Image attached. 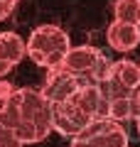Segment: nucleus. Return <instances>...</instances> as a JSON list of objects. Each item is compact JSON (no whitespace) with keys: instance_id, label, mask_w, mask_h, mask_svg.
Returning a JSON list of instances; mask_svg holds the SVG:
<instances>
[{"instance_id":"f257e3e1","label":"nucleus","mask_w":140,"mask_h":147,"mask_svg":"<svg viewBox=\"0 0 140 147\" xmlns=\"http://www.w3.org/2000/svg\"><path fill=\"white\" fill-rule=\"evenodd\" d=\"M0 123L15 132L22 145L42 142L54 130L52 103L47 100L42 88H32V86L15 88L7 103L0 108Z\"/></svg>"},{"instance_id":"f03ea898","label":"nucleus","mask_w":140,"mask_h":147,"mask_svg":"<svg viewBox=\"0 0 140 147\" xmlns=\"http://www.w3.org/2000/svg\"><path fill=\"white\" fill-rule=\"evenodd\" d=\"M71 52L69 34L57 25H39L32 30L27 39V57L42 69H57L64 64L67 54Z\"/></svg>"},{"instance_id":"7ed1b4c3","label":"nucleus","mask_w":140,"mask_h":147,"mask_svg":"<svg viewBox=\"0 0 140 147\" xmlns=\"http://www.w3.org/2000/svg\"><path fill=\"white\" fill-rule=\"evenodd\" d=\"M111 64L113 61L99 47L81 44V47H71V52L67 54L62 69H67L69 74H76V76H81L86 81H93V84H103L108 79Z\"/></svg>"},{"instance_id":"20e7f679","label":"nucleus","mask_w":140,"mask_h":147,"mask_svg":"<svg viewBox=\"0 0 140 147\" xmlns=\"http://www.w3.org/2000/svg\"><path fill=\"white\" fill-rule=\"evenodd\" d=\"M71 147H128V132L118 120L101 118L71 137Z\"/></svg>"},{"instance_id":"39448f33","label":"nucleus","mask_w":140,"mask_h":147,"mask_svg":"<svg viewBox=\"0 0 140 147\" xmlns=\"http://www.w3.org/2000/svg\"><path fill=\"white\" fill-rule=\"evenodd\" d=\"M84 84H93V81H86L81 76H76V74H69L67 69L57 66V69H49L44 86H42V93L47 96L49 103H64V100H71V96Z\"/></svg>"},{"instance_id":"423d86ee","label":"nucleus","mask_w":140,"mask_h":147,"mask_svg":"<svg viewBox=\"0 0 140 147\" xmlns=\"http://www.w3.org/2000/svg\"><path fill=\"white\" fill-rule=\"evenodd\" d=\"M52 120L57 132L67 137H76L86 125L93 123V118L86 115L74 100H64V103H52Z\"/></svg>"},{"instance_id":"0eeeda50","label":"nucleus","mask_w":140,"mask_h":147,"mask_svg":"<svg viewBox=\"0 0 140 147\" xmlns=\"http://www.w3.org/2000/svg\"><path fill=\"white\" fill-rule=\"evenodd\" d=\"M103 84L120 88V91H140V64L130 61V59L113 61L111 71H108V79Z\"/></svg>"},{"instance_id":"6e6552de","label":"nucleus","mask_w":140,"mask_h":147,"mask_svg":"<svg viewBox=\"0 0 140 147\" xmlns=\"http://www.w3.org/2000/svg\"><path fill=\"white\" fill-rule=\"evenodd\" d=\"M106 39H108L111 49L116 52H133L135 47L140 44V27L130 25V22H120V20H113L106 30Z\"/></svg>"},{"instance_id":"1a4fd4ad","label":"nucleus","mask_w":140,"mask_h":147,"mask_svg":"<svg viewBox=\"0 0 140 147\" xmlns=\"http://www.w3.org/2000/svg\"><path fill=\"white\" fill-rule=\"evenodd\" d=\"M25 57H27V42L17 32H0V59L17 66Z\"/></svg>"},{"instance_id":"9d476101","label":"nucleus","mask_w":140,"mask_h":147,"mask_svg":"<svg viewBox=\"0 0 140 147\" xmlns=\"http://www.w3.org/2000/svg\"><path fill=\"white\" fill-rule=\"evenodd\" d=\"M113 15L120 22H130V25L140 27V0H116Z\"/></svg>"},{"instance_id":"9b49d317","label":"nucleus","mask_w":140,"mask_h":147,"mask_svg":"<svg viewBox=\"0 0 140 147\" xmlns=\"http://www.w3.org/2000/svg\"><path fill=\"white\" fill-rule=\"evenodd\" d=\"M0 147H22V140L0 123Z\"/></svg>"},{"instance_id":"f8f14e48","label":"nucleus","mask_w":140,"mask_h":147,"mask_svg":"<svg viewBox=\"0 0 140 147\" xmlns=\"http://www.w3.org/2000/svg\"><path fill=\"white\" fill-rule=\"evenodd\" d=\"M12 91H15V88H12V84H10V81L0 79V108H3V105L7 103V98L12 96Z\"/></svg>"},{"instance_id":"ddd939ff","label":"nucleus","mask_w":140,"mask_h":147,"mask_svg":"<svg viewBox=\"0 0 140 147\" xmlns=\"http://www.w3.org/2000/svg\"><path fill=\"white\" fill-rule=\"evenodd\" d=\"M10 15H12V7L7 5L5 0H0V22L5 20V17H10Z\"/></svg>"},{"instance_id":"4468645a","label":"nucleus","mask_w":140,"mask_h":147,"mask_svg":"<svg viewBox=\"0 0 140 147\" xmlns=\"http://www.w3.org/2000/svg\"><path fill=\"white\" fill-rule=\"evenodd\" d=\"M10 71H12V64H7V61H3V59H0V79H5Z\"/></svg>"},{"instance_id":"2eb2a0df","label":"nucleus","mask_w":140,"mask_h":147,"mask_svg":"<svg viewBox=\"0 0 140 147\" xmlns=\"http://www.w3.org/2000/svg\"><path fill=\"white\" fill-rule=\"evenodd\" d=\"M5 3H7V5L12 7V10H15V7H17V3H20V0H5Z\"/></svg>"},{"instance_id":"dca6fc26","label":"nucleus","mask_w":140,"mask_h":147,"mask_svg":"<svg viewBox=\"0 0 140 147\" xmlns=\"http://www.w3.org/2000/svg\"><path fill=\"white\" fill-rule=\"evenodd\" d=\"M138 132H140V130H138Z\"/></svg>"}]
</instances>
